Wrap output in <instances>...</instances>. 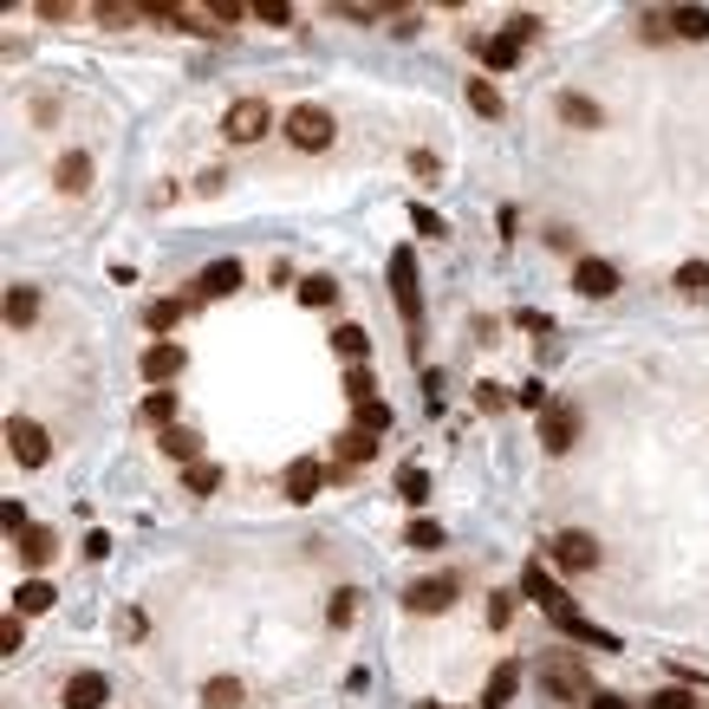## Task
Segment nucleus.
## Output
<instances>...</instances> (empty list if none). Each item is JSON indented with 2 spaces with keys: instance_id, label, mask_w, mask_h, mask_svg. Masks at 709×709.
I'll use <instances>...</instances> for the list:
<instances>
[{
  "instance_id": "f257e3e1",
  "label": "nucleus",
  "mask_w": 709,
  "mask_h": 709,
  "mask_svg": "<svg viewBox=\"0 0 709 709\" xmlns=\"http://www.w3.org/2000/svg\"><path fill=\"white\" fill-rule=\"evenodd\" d=\"M332 137H339V124H332L326 104H293L287 111V143L293 150H332Z\"/></svg>"
},
{
  "instance_id": "f03ea898",
  "label": "nucleus",
  "mask_w": 709,
  "mask_h": 709,
  "mask_svg": "<svg viewBox=\"0 0 709 709\" xmlns=\"http://www.w3.org/2000/svg\"><path fill=\"white\" fill-rule=\"evenodd\" d=\"M391 300H397L404 326L417 332V326H423V280H417V254H410V248L391 254Z\"/></svg>"
},
{
  "instance_id": "7ed1b4c3",
  "label": "nucleus",
  "mask_w": 709,
  "mask_h": 709,
  "mask_svg": "<svg viewBox=\"0 0 709 709\" xmlns=\"http://www.w3.org/2000/svg\"><path fill=\"white\" fill-rule=\"evenodd\" d=\"M267 124H274V111H267L261 98H235V104L221 111V137H228V143H261Z\"/></svg>"
},
{
  "instance_id": "20e7f679",
  "label": "nucleus",
  "mask_w": 709,
  "mask_h": 709,
  "mask_svg": "<svg viewBox=\"0 0 709 709\" xmlns=\"http://www.w3.org/2000/svg\"><path fill=\"white\" fill-rule=\"evenodd\" d=\"M7 450H13V463H20V469H46L52 436H46L33 417H7Z\"/></svg>"
},
{
  "instance_id": "39448f33",
  "label": "nucleus",
  "mask_w": 709,
  "mask_h": 709,
  "mask_svg": "<svg viewBox=\"0 0 709 709\" xmlns=\"http://www.w3.org/2000/svg\"><path fill=\"white\" fill-rule=\"evenodd\" d=\"M541 684H547V691H554L560 704H573V697H586V704H593V697H599V691L586 684V671H580V664H573L567 651H554V658H541Z\"/></svg>"
},
{
  "instance_id": "423d86ee",
  "label": "nucleus",
  "mask_w": 709,
  "mask_h": 709,
  "mask_svg": "<svg viewBox=\"0 0 709 709\" xmlns=\"http://www.w3.org/2000/svg\"><path fill=\"white\" fill-rule=\"evenodd\" d=\"M541 443H547L554 456H567V450L580 443V404H567V397L547 404V410H541Z\"/></svg>"
},
{
  "instance_id": "0eeeda50",
  "label": "nucleus",
  "mask_w": 709,
  "mask_h": 709,
  "mask_svg": "<svg viewBox=\"0 0 709 709\" xmlns=\"http://www.w3.org/2000/svg\"><path fill=\"white\" fill-rule=\"evenodd\" d=\"M573 293H580V300H612V293H619V267L599 261V254H586V261L573 267Z\"/></svg>"
},
{
  "instance_id": "6e6552de",
  "label": "nucleus",
  "mask_w": 709,
  "mask_h": 709,
  "mask_svg": "<svg viewBox=\"0 0 709 709\" xmlns=\"http://www.w3.org/2000/svg\"><path fill=\"white\" fill-rule=\"evenodd\" d=\"M287 502H313L326 482H332V463H319V456H300V463H287Z\"/></svg>"
},
{
  "instance_id": "1a4fd4ad",
  "label": "nucleus",
  "mask_w": 709,
  "mask_h": 709,
  "mask_svg": "<svg viewBox=\"0 0 709 709\" xmlns=\"http://www.w3.org/2000/svg\"><path fill=\"white\" fill-rule=\"evenodd\" d=\"M554 560H560L567 573H593V567H599V541H593L586 528H567V534H554Z\"/></svg>"
},
{
  "instance_id": "9d476101",
  "label": "nucleus",
  "mask_w": 709,
  "mask_h": 709,
  "mask_svg": "<svg viewBox=\"0 0 709 709\" xmlns=\"http://www.w3.org/2000/svg\"><path fill=\"white\" fill-rule=\"evenodd\" d=\"M235 287H241V261H228V254H221V261H208V267L195 274L189 300L202 306V300H221V293H235Z\"/></svg>"
},
{
  "instance_id": "9b49d317",
  "label": "nucleus",
  "mask_w": 709,
  "mask_h": 709,
  "mask_svg": "<svg viewBox=\"0 0 709 709\" xmlns=\"http://www.w3.org/2000/svg\"><path fill=\"white\" fill-rule=\"evenodd\" d=\"M521 593H528V599H534V606H541L547 619H560V612L573 606V599H567V586H560V580L547 573V567H528V573H521Z\"/></svg>"
},
{
  "instance_id": "f8f14e48",
  "label": "nucleus",
  "mask_w": 709,
  "mask_h": 709,
  "mask_svg": "<svg viewBox=\"0 0 709 709\" xmlns=\"http://www.w3.org/2000/svg\"><path fill=\"white\" fill-rule=\"evenodd\" d=\"M137 371H143L156 391H169V378L182 371V345H176V339H156V345L143 352V365H137Z\"/></svg>"
},
{
  "instance_id": "ddd939ff",
  "label": "nucleus",
  "mask_w": 709,
  "mask_h": 709,
  "mask_svg": "<svg viewBox=\"0 0 709 709\" xmlns=\"http://www.w3.org/2000/svg\"><path fill=\"white\" fill-rule=\"evenodd\" d=\"M404 606H410V612H450V606H456V580H417V586L404 593Z\"/></svg>"
},
{
  "instance_id": "4468645a",
  "label": "nucleus",
  "mask_w": 709,
  "mask_h": 709,
  "mask_svg": "<svg viewBox=\"0 0 709 709\" xmlns=\"http://www.w3.org/2000/svg\"><path fill=\"white\" fill-rule=\"evenodd\" d=\"M515 691H521V664H515V658H502V664L489 671V691H482V709H508V704H515Z\"/></svg>"
},
{
  "instance_id": "2eb2a0df",
  "label": "nucleus",
  "mask_w": 709,
  "mask_h": 709,
  "mask_svg": "<svg viewBox=\"0 0 709 709\" xmlns=\"http://www.w3.org/2000/svg\"><path fill=\"white\" fill-rule=\"evenodd\" d=\"M52 606H59V586H52V580H39V573L13 593V612H20V619H39V612H52Z\"/></svg>"
},
{
  "instance_id": "dca6fc26",
  "label": "nucleus",
  "mask_w": 709,
  "mask_h": 709,
  "mask_svg": "<svg viewBox=\"0 0 709 709\" xmlns=\"http://www.w3.org/2000/svg\"><path fill=\"white\" fill-rule=\"evenodd\" d=\"M104 691H111V684H104L98 671H78V678H65L59 697H65V709H104Z\"/></svg>"
},
{
  "instance_id": "f3484780",
  "label": "nucleus",
  "mask_w": 709,
  "mask_h": 709,
  "mask_svg": "<svg viewBox=\"0 0 709 709\" xmlns=\"http://www.w3.org/2000/svg\"><path fill=\"white\" fill-rule=\"evenodd\" d=\"M52 182H59L65 195H85V189H91V156H85V150H65L59 169H52Z\"/></svg>"
},
{
  "instance_id": "a211bd4d",
  "label": "nucleus",
  "mask_w": 709,
  "mask_h": 709,
  "mask_svg": "<svg viewBox=\"0 0 709 709\" xmlns=\"http://www.w3.org/2000/svg\"><path fill=\"white\" fill-rule=\"evenodd\" d=\"M0 313H7V326H13V332H26V326L39 319V293H33V287H7Z\"/></svg>"
},
{
  "instance_id": "6ab92c4d",
  "label": "nucleus",
  "mask_w": 709,
  "mask_h": 709,
  "mask_svg": "<svg viewBox=\"0 0 709 709\" xmlns=\"http://www.w3.org/2000/svg\"><path fill=\"white\" fill-rule=\"evenodd\" d=\"M163 456L182 463V469H195V463H202V436H195V430H163Z\"/></svg>"
},
{
  "instance_id": "aec40b11",
  "label": "nucleus",
  "mask_w": 709,
  "mask_h": 709,
  "mask_svg": "<svg viewBox=\"0 0 709 709\" xmlns=\"http://www.w3.org/2000/svg\"><path fill=\"white\" fill-rule=\"evenodd\" d=\"M378 443H384V436H371V430H345V436H339V463H345V469H358V463H371V456H378Z\"/></svg>"
},
{
  "instance_id": "412c9836",
  "label": "nucleus",
  "mask_w": 709,
  "mask_h": 709,
  "mask_svg": "<svg viewBox=\"0 0 709 709\" xmlns=\"http://www.w3.org/2000/svg\"><path fill=\"white\" fill-rule=\"evenodd\" d=\"M52 554H59V534H52V528H26V534H20V560H26V567H46Z\"/></svg>"
},
{
  "instance_id": "4be33fe9",
  "label": "nucleus",
  "mask_w": 709,
  "mask_h": 709,
  "mask_svg": "<svg viewBox=\"0 0 709 709\" xmlns=\"http://www.w3.org/2000/svg\"><path fill=\"white\" fill-rule=\"evenodd\" d=\"M671 39H709V7H671Z\"/></svg>"
},
{
  "instance_id": "5701e85b",
  "label": "nucleus",
  "mask_w": 709,
  "mask_h": 709,
  "mask_svg": "<svg viewBox=\"0 0 709 709\" xmlns=\"http://www.w3.org/2000/svg\"><path fill=\"white\" fill-rule=\"evenodd\" d=\"M482 65H489V72H515V65H521V46H515L508 33H495V39H482Z\"/></svg>"
},
{
  "instance_id": "b1692460",
  "label": "nucleus",
  "mask_w": 709,
  "mask_h": 709,
  "mask_svg": "<svg viewBox=\"0 0 709 709\" xmlns=\"http://www.w3.org/2000/svg\"><path fill=\"white\" fill-rule=\"evenodd\" d=\"M560 117H567L573 130H593V124H606V117H599V104H593V98H580V91H567V98H560Z\"/></svg>"
},
{
  "instance_id": "393cba45",
  "label": "nucleus",
  "mask_w": 709,
  "mask_h": 709,
  "mask_svg": "<svg viewBox=\"0 0 709 709\" xmlns=\"http://www.w3.org/2000/svg\"><path fill=\"white\" fill-rule=\"evenodd\" d=\"M143 423L150 430H176V391H150L143 397Z\"/></svg>"
},
{
  "instance_id": "a878e982",
  "label": "nucleus",
  "mask_w": 709,
  "mask_h": 709,
  "mask_svg": "<svg viewBox=\"0 0 709 709\" xmlns=\"http://www.w3.org/2000/svg\"><path fill=\"white\" fill-rule=\"evenodd\" d=\"M397 495H404L410 508H423V502H430V469H417V463H404V469H397Z\"/></svg>"
},
{
  "instance_id": "bb28decb",
  "label": "nucleus",
  "mask_w": 709,
  "mask_h": 709,
  "mask_svg": "<svg viewBox=\"0 0 709 709\" xmlns=\"http://www.w3.org/2000/svg\"><path fill=\"white\" fill-rule=\"evenodd\" d=\"M332 352H339V358H352V365H358V358H365V352H371V332H365V326H339V332H332Z\"/></svg>"
},
{
  "instance_id": "cd10ccee",
  "label": "nucleus",
  "mask_w": 709,
  "mask_h": 709,
  "mask_svg": "<svg viewBox=\"0 0 709 709\" xmlns=\"http://www.w3.org/2000/svg\"><path fill=\"white\" fill-rule=\"evenodd\" d=\"M345 397H352V410H365V404H378V378H371L365 365H352V371H345Z\"/></svg>"
},
{
  "instance_id": "c85d7f7f",
  "label": "nucleus",
  "mask_w": 709,
  "mask_h": 709,
  "mask_svg": "<svg viewBox=\"0 0 709 709\" xmlns=\"http://www.w3.org/2000/svg\"><path fill=\"white\" fill-rule=\"evenodd\" d=\"M332 300H339V280H326V274L300 280V306H332Z\"/></svg>"
},
{
  "instance_id": "c756f323",
  "label": "nucleus",
  "mask_w": 709,
  "mask_h": 709,
  "mask_svg": "<svg viewBox=\"0 0 709 709\" xmlns=\"http://www.w3.org/2000/svg\"><path fill=\"white\" fill-rule=\"evenodd\" d=\"M182 306H189V300H156V306H150V313H143V326H150V332H156V339H169V326H176V319H182Z\"/></svg>"
},
{
  "instance_id": "7c9ffc66",
  "label": "nucleus",
  "mask_w": 709,
  "mask_h": 709,
  "mask_svg": "<svg viewBox=\"0 0 709 709\" xmlns=\"http://www.w3.org/2000/svg\"><path fill=\"white\" fill-rule=\"evenodd\" d=\"M221 482H228V476H221L215 463H195V469H182V489H189V495H215Z\"/></svg>"
},
{
  "instance_id": "2f4dec72",
  "label": "nucleus",
  "mask_w": 709,
  "mask_h": 709,
  "mask_svg": "<svg viewBox=\"0 0 709 709\" xmlns=\"http://www.w3.org/2000/svg\"><path fill=\"white\" fill-rule=\"evenodd\" d=\"M248 697H241V684L235 678H215L208 691H202V709H241Z\"/></svg>"
},
{
  "instance_id": "473e14b6",
  "label": "nucleus",
  "mask_w": 709,
  "mask_h": 709,
  "mask_svg": "<svg viewBox=\"0 0 709 709\" xmlns=\"http://www.w3.org/2000/svg\"><path fill=\"white\" fill-rule=\"evenodd\" d=\"M469 104H476L482 117H502V111H508V104H502V91H495L489 78H469Z\"/></svg>"
},
{
  "instance_id": "72a5a7b5",
  "label": "nucleus",
  "mask_w": 709,
  "mask_h": 709,
  "mask_svg": "<svg viewBox=\"0 0 709 709\" xmlns=\"http://www.w3.org/2000/svg\"><path fill=\"white\" fill-rule=\"evenodd\" d=\"M352 430H371V436H384V430H391V404H384V397H378V404H365V410L352 417Z\"/></svg>"
},
{
  "instance_id": "f704fd0d",
  "label": "nucleus",
  "mask_w": 709,
  "mask_h": 709,
  "mask_svg": "<svg viewBox=\"0 0 709 709\" xmlns=\"http://www.w3.org/2000/svg\"><path fill=\"white\" fill-rule=\"evenodd\" d=\"M404 541H410V547H417V554H430V547H443V528H436V521H423V515H417V521H410V528H404Z\"/></svg>"
},
{
  "instance_id": "c9c22d12",
  "label": "nucleus",
  "mask_w": 709,
  "mask_h": 709,
  "mask_svg": "<svg viewBox=\"0 0 709 709\" xmlns=\"http://www.w3.org/2000/svg\"><path fill=\"white\" fill-rule=\"evenodd\" d=\"M20 645H26V619H20V612H7V619H0V658H13Z\"/></svg>"
},
{
  "instance_id": "e433bc0d",
  "label": "nucleus",
  "mask_w": 709,
  "mask_h": 709,
  "mask_svg": "<svg viewBox=\"0 0 709 709\" xmlns=\"http://www.w3.org/2000/svg\"><path fill=\"white\" fill-rule=\"evenodd\" d=\"M678 287L684 293H709V261H684L678 267Z\"/></svg>"
},
{
  "instance_id": "4c0bfd02",
  "label": "nucleus",
  "mask_w": 709,
  "mask_h": 709,
  "mask_svg": "<svg viewBox=\"0 0 709 709\" xmlns=\"http://www.w3.org/2000/svg\"><path fill=\"white\" fill-rule=\"evenodd\" d=\"M254 20H267V26H293V0H254Z\"/></svg>"
},
{
  "instance_id": "58836bf2",
  "label": "nucleus",
  "mask_w": 709,
  "mask_h": 709,
  "mask_svg": "<svg viewBox=\"0 0 709 709\" xmlns=\"http://www.w3.org/2000/svg\"><path fill=\"white\" fill-rule=\"evenodd\" d=\"M502 33H508L515 46H528V39H541V20H534V13H515V20H508Z\"/></svg>"
},
{
  "instance_id": "ea45409f",
  "label": "nucleus",
  "mask_w": 709,
  "mask_h": 709,
  "mask_svg": "<svg viewBox=\"0 0 709 709\" xmlns=\"http://www.w3.org/2000/svg\"><path fill=\"white\" fill-rule=\"evenodd\" d=\"M352 612H358V593L339 586V593H332V625H352Z\"/></svg>"
},
{
  "instance_id": "a19ab883",
  "label": "nucleus",
  "mask_w": 709,
  "mask_h": 709,
  "mask_svg": "<svg viewBox=\"0 0 709 709\" xmlns=\"http://www.w3.org/2000/svg\"><path fill=\"white\" fill-rule=\"evenodd\" d=\"M410 221H417V235H430V241H436V235H450V228H443V215H436V208H410Z\"/></svg>"
},
{
  "instance_id": "79ce46f5",
  "label": "nucleus",
  "mask_w": 709,
  "mask_h": 709,
  "mask_svg": "<svg viewBox=\"0 0 709 709\" xmlns=\"http://www.w3.org/2000/svg\"><path fill=\"white\" fill-rule=\"evenodd\" d=\"M0 528H7V534H26V508H20V502H0Z\"/></svg>"
},
{
  "instance_id": "37998d69",
  "label": "nucleus",
  "mask_w": 709,
  "mask_h": 709,
  "mask_svg": "<svg viewBox=\"0 0 709 709\" xmlns=\"http://www.w3.org/2000/svg\"><path fill=\"white\" fill-rule=\"evenodd\" d=\"M651 709H691V691H658Z\"/></svg>"
},
{
  "instance_id": "c03bdc74",
  "label": "nucleus",
  "mask_w": 709,
  "mask_h": 709,
  "mask_svg": "<svg viewBox=\"0 0 709 709\" xmlns=\"http://www.w3.org/2000/svg\"><path fill=\"white\" fill-rule=\"evenodd\" d=\"M521 404H528V410H547V384H541V378H534V384H528V391H521Z\"/></svg>"
},
{
  "instance_id": "a18cd8bd",
  "label": "nucleus",
  "mask_w": 709,
  "mask_h": 709,
  "mask_svg": "<svg viewBox=\"0 0 709 709\" xmlns=\"http://www.w3.org/2000/svg\"><path fill=\"white\" fill-rule=\"evenodd\" d=\"M593 709H632V704H625V697H612V691H599V697H593Z\"/></svg>"
}]
</instances>
